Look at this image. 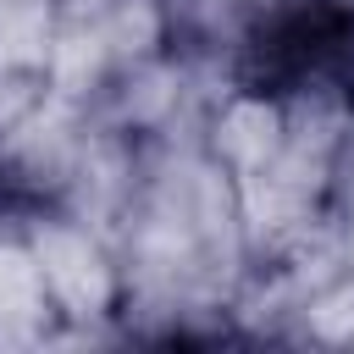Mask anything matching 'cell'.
Listing matches in <instances>:
<instances>
[{
    "label": "cell",
    "instance_id": "6da1fadb",
    "mask_svg": "<svg viewBox=\"0 0 354 354\" xmlns=\"http://www.w3.org/2000/svg\"><path fill=\"white\" fill-rule=\"evenodd\" d=\"M127 299L122 337L216 343L232 337V293L249 271L238 183L199 138H160L138 155V183L111 227Z\"/></svg>",
    "mask_w": 354,
    "mask_h": 354
},
{
    "label": "cell",
    "instance_id": "7a4b0ae2",
    "mask_svg": "<svg viewBox=\"0 0 354 354\" xmlns=\"http://www.w3.org/2000/svg\"><path fill=\"white\" fill-rule=\"evenodd\" d=\"M11 221H17L22 243L33 249L44 293L61 315L55 343H116L122 337L116 315L127 299L116 238L61 205H28V210H11Z\"/></svg>",
    "mask_w": 354,
    "mask_h": 354
},
{
    "label": "cell",
    "instance_id": "3957f363",
    "mask_svg": "<svg viewBox=\"0 0 354 354\" xmlns=\"http://www.w3.org/2000/svg\"><path fill=\"white\" fill-rule=\"evenodd\" d=\"M166 44H171L166 0H61L44 88L88 111L94 94L122 66H133Z\"/></svg>",
    "mask_w": 354,
    "mask_h": 354
},
{
    "label": "cell",
    "instance_id": "277c9868",
    "mask_svg": "<svg viewBox=\"0 0 354 354\" xmlns=\"http://www.w3.org/2000/svg\"><path fill=\"white\" fill-rule=\"evenodd\" d=\"M88 133V111L61 100V94H39L6 133H0V188L11 210L28 205H55L66 188V171L83 149Z\"/></svg>",
    "mask_w": 354,
    "mask_h": 354
},
{
    "label": "cell",
    "instance_id": "5b68a950",
    "mask_svg": "<svg viewBox=\"0 0 354 354\" xmlns=\"http://www.w3.org/2000/svg\"><path fill=\"white\" fill-rule=\"evenodd\" d=\"M282 127H288V100H282L277 88H266V83L232 77V83L210 100V111H205V122H199V144H205L210 160H221V171L238 183V177L260 171V166L277 155Z\"/></svg>",
    "mask_w": 354,
    "mask_h": 354
},
{
    "label": "cell",
    "instance_id": "8992f818",
    "mask_svg": "<svg viewBox=\"0 0 354 354\" xmlns=\"http://www.w3.org/2000/svg\"><path fill=\"white\" fill-rule=\"evenodd\" d=\"M55 337H61V315L44 293L33 249L6 216L0 221V348H50Z\"/></svg>",
    "mask_w": 354,
    "mask_h": 354
},
{
    "label": "cell",
    "instance_id": "52a82bcc",
    "mask_svg": "<svg viewBox=\"0 0 354 354\" xmlns=\"http://www.w3.org/2000/svg\"><path fill=\"white\" fill-rule=\"evenodd\" d=\"M55 11L61 0H0V72L44 83L50 44H55Z\"/></svg>",
    "mask_w": 354,
    "mask_h": 354
},
{
    "label": "cell",
    "instance_id": "ba28073f",
    "mask_svg": "<svg viewBox=\"0 0 354 354\" xmlns=\"http://www.w3.org/2000/svg\"><path fill=\"white\" fill-rule=\"evenodd\" d=\"M299 348H354V271L343 266L337 277H326L288 321V337Z\"/></svg>",
    "mask_w": 354,
    "mask_h": 354
},
{
    "label": "cell",
    "instance_id": "9c48e42d",
    "mask_svg": "<svg viewBox=\"0 0 354 354\" xmlns=\"http://www.w3.org/2000/svg\"><path fill=\"white\" fill-rule=\"evenodd\" d=\"M227 6H249V11H260V6H266V0H227Z\"/></svg>",
    "mask_w": 354,
    "mask_h": 354
},
{
    "label": "cell",
    "instance_id": "30bf717a",
    "mask_svg": "<svg viewBox=\"0 0 354 354\" xmlns=\"http://www.w3.org/2000/svg\"><path fill=\"white\" fill-rule=\"evenodd\" d=\"M6 216H11V205H6V188H0V221H6Z\"/></svg>",
    "mask_w": 354,
    "mask_h": 354
},
{
    "label": "cell",
    "instance_id": "8fae6325",
    "mask_svg": "<svg viewBox=\"0 0 354 354\" xmlns=\"http://www.w3.org/2000/svg\"><path fill=\"white\" fill-rule=\"evenodd\" d=\"M348 94H354V83H348Z\"/></svg>",
    "mask_w": 354,
    "mask_h": 354
}]
</instances>
